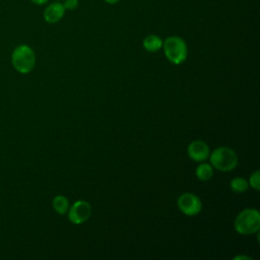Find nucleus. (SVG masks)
Wrapping results in <instances>:
<instances>
[{"mask_svg":"<svg viewBox=\"0 0 260 260\" xmlns=\"http://www.w3.org/2000/svg\"><path fill=\"white\" fill-rule=\"evenodd\" d=\"M11 63L17 72L27 74L35 68L36 54L29 46L19 45L15 47L11 54Z\"/></svg>","mask_w":260,"mask_h":260,"instance_id":"obj_1","label":"nucleus"},{"mask_svg":"<svg viewBox=\"0 0 260 260\" xmlns=\"http://www.w3.org/2000/svg\"><path fill=\"white\" fill-rule=\"evenodd\" d=\"M260 229V213L255 208L242 210L235 219V230L241 235H252Z\"/></svg>","mask_w":260,"mask_h":260,"instance_id":"obj_2","label":"nucleus"},{"mask_svg":"<svg viewBox=\"0 0 260 260\" xmlns=\"http://www.w3.org/2000/svg\"><path fill=\"white\" fill-rule=\"evenodd\" d=\"M162 48L167 59L173 64H181L187 58V45L180 37H168L162 42Z\"/></svg>","mask_w":260,"mask_h":260,"instance_id":"obj_3","label":"nucleus"},{"mask_svg":"<svg viewBox=\"0 0 260 260\" xmlns=\"http://www.w3.org/2000/svg\"><path fill=\"white\" fill-rule=\"evenodd\" d=\"M211 166L221 172H230L238 165V155L230 147L220 146L215 148L210 155Z\"/></svg>","mask_w":260,"mask_h":260,"instance_id":"obj_4","label":"nucleus"},{"mask_svg":"<svg viewBox=\"0 0 260 260\" xmlns=\"http://www.w3.org/2000/svg\"><path fill=\"white\" fill-rule=\"evenodd\" d=\"M178 207L186 215L193 216L202 209V203L198 196L192 193H184L178 198Z\"/></svg>","mask_w":260,"mask_h":260,"instance_id":"obj_5","label":"nucleus"},{"mask_svg":"<svg viewBox=\"0 0 260 260\" xmlns=\"http://www.w3.org/2000/svg\"><path fill=\"white\" fill-rule=\"evenodd\" d=\"M68 218L74 224L83 223L88 219L91 213V207L88 202L84 200H78L68 209Z\"/></svg>","mask_w":260,"mask_h":260,"instance_id":"obj_6","label":"nucleus"},{"mask_svg":"<svg viewBox=\"0 0 260 260\" xmlns=\"http://www.w3.org/2000/svg\"><path fill=\"white\" fill-rule=\"evenodd\" d=\"M65 11L66 10H65L63 4L60 1H56V2H53L49 5H47V7L44 10L43 16H44V19L46 22L56 23L63 18Z\"/></svg>","mask_w":260,"mask_h":260,"instance_id":"obj_7","label":"nucleus"},{"mask_svg":"<svg viewBox=\"0 0 260 260\" xmlns=\"http://www.w3.org/2000/svg\"><path fill=\"white\" fill-rule=\"evenodd\" d=\"M188 154L195 161H203L209 156V147L202 140H194L188 146Z\"/></svg>","mask_w":260,"mask_h":260,"instance_id":"obj_8","label":"nucleus"},{"mask_svg":"<svg viewBox=\"0 0 260 260\" xmlns=\"http://www.w3.org/2000/svg\"><path fill=\"white\" fill-rule=\"evenodd\" d=\"M142 45L148 52H157L162 48V40L156 35H148L143 39Z\"/></svg>","mask_w":260,"mask_h":260,"instance_id":"obj_9","label":"nucleus"},{"mask_svg":"<svg viewBox=\"0 0 260 260\" xmlns=\"http://www.w3.org/2000/svg\"><path fill=\"white\" fill-rule=\"evenodd\" d=\"M52 204H53L55 211L59 214H65V213H67V211L69 209V201L63 195H57L53 199Z\"/></svg>","mask_w":260,"mask_h":260,"instance_id":"obj_10","label":"nucleus"},{"mask_svg":"<svg viewBox=\"0 0 260 260\" xmlns=\"http://www.w3.org/2000/svg\"><path fill=\"white\" fill-rule=\"evenodd\" d=\"M196 176L201 181H208L211 179L213 175V169L212 166L209 164H200L196 168Z\"/></svg>","mask_w":260,"mask_h":260,"instance_id":"obj_11","label":"nucleus"},{"mask_svg":"<svg viewBox=\"0 0 260 260\" xmlns=\"http://www.w3.org/2000/svg\"><path fill=\"white\" fill-rule=\"evenodd\" d=\"M231 188L236 193H242L249 188V183L244 178L237 177L231 181Z\"/></svg>","mask_w":260,"mask_h":260,"instance_id":"obj_12","label":"nucleus"},{"mask_svg":"<svg viewBox=\"0 0 260 260\" xmlns=\"http://www.w3.org/2000/svg\"><path fill=\"white\" fill-rule=\"evenodd\" d=\"M260 179V173L259 171H255L254 173L251 174L250 176V185L252 186V188H254L255 190H259L260 187H259V180Z\"/></svg>","mask_w":260,"mask_h":260,"instance_id":"obj_13","label":"nucleus"},{"mask_svg":"<svg viewBox=\"0 0 260 260\" xmlns=\"http://www.w3.org/2000/svg\"><path fill=\"white\" fill-rule=\"evenodd\" d=\"M62 4L65 10H74L78 7L79 0H63Z\"/></svg>","mask_w":260,"mask_h":260,"instance_id":"obj_14","label":"nucleus"},{"mask_svg":"<svg viewBox=\"0 0 260 260\" xmlns=\"http://www.w3.org/2000/svg\"><path fill=\"white\" fill-rule=\"evenodd\" d=\"M48 1L49 0H30V2L36 5H45L48 3Z\"/></svg>","mask_w":260,"mask_h":260,"instance_id":"obj_15","label":"nucleus"},{"mask_svg":"<svg viewBox=\"0 0 260 260\" xmlns=\"http://www.w3.org/2000/svg\"><path fill=\"white\" fill-rule=\"evenodd\" d=\"M234 259H235V260H237V259H248V260H251L252 258H251V257H248V256H243V255H241V256H236V257H234Z\"/></svg>","mask_w":260,"mask_h":260,"instance_id":"obj_16","label":"nucleus"},{"mask_svg":"<svg viewBox=\"0 0 260 260\" xmlns=\"http://www.w3.org/2000/svg\"><path fill=\"white\" fill-rule=\"evenodd\" d=\"M106 3H108V4H110V5H113V4H116V3H118L120 0H104Z\"/></svg>","mask_w":260,"mask_h":260,"instance_id":"obj_17","label":"nucleus"},{"mask_svg":"<svg viewBox=\"0 0 260 260\" xmlns=\"http://www.w3.org/2000/svg\"><path fill=\"white\" fill-rule=\"evenodd\" d=\"M56 1H61V0H56Z\"/></svg>","mask_w":260,"mask_h":260,"instance_id":"obj_18","label":"nucleus"}]
</instances>
